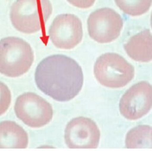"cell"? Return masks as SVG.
I'll list each match as a JSON object with an SVG mask.
<instances>
[{
  "mask_svg": "<svg viewBox=\"0 0 152 151\" xmlns=\"http://www.w3.org/2000/svg\"><path fill=\"white\" fill-rule=\"evenodd\" d=\"M95 77L102 85L111 88L126 86L134 77V67L116 53H107L97 58L94 67Z\"/></svg>",
  "mask_w": 152,
  "mask_h": 151,
  "instance_id": "4",
  "label": "cell"
},
{
  "mask_svg": "<svg viewBox=\"0 0 152 151\" xmlns=\"http://www.w3.org/2000/svg\"><path fill=\"white\" fill-rule=\"evenodd\" d=\"M125 145L128 149L152 148V128L141 125L129 131L127 134Z\"/></svg>",
  "mask_w": 152,
  "mask_h": 151,
  "instance_id": "12",
  "label": "cell"
},
{
  "mask_svg": "<svg viewBox=\"0 0 152 151\" xmlns=\"http://www.w3.org/2000/svg\"><path fill=\"white\" fill-rule=\"evenodd\" d=\"M34 53L30 44L17 37L3 38L0 42V71L10 77L26 73L34 61Z\"/></svg>",
  "mask_w": 152,
  "mask_h": 151,
  "instance_id": "2",
  "label": "cell"
},
{
  "mask_svg": "<svg viewBox=\"0 0 152 151\" xmlns=\"http://www.w3.org/2000/svg\"><path fill=\"white\" fill-rule=\"evenodd\" d=\"M14 111L17 117L26 125L41 128L51 121L53 109L51 105L37 94L26 92L16 99Z\"/></svg>",
  "mask_w": 152,
  "mask_h": 151,
  "instance_id": "5",
  "label": "cell"
},
{
  "mask_svg": "<svg viewBox=\"0 0 152 151\" xmlns=\"http://www.w3.org/2000/svg\"><path fill=\"white\" fill-rule=\"evenodd\" d=\"M100 131L96 124L86 117H77L67 124L65 141L69 149H96L99 144Z\"/></svg>",
  "mask_w": 152,
  "mask_h": 151,
  "instance_id": "9",
  "label": "cell"
},
{
  "mask_svg": "<svg viewBox=\"0 0 152 151\" xmlns=\"http://www.w3.org/2000/svg\"><path fill=\"white\" fill-rule=\"evenodd\" d=\"M69 2L71 3L72 4L77 6L79 7H90L91 5L93 4V3H94V1H84L83 3V1H69Z\"/></svg>",
  "mask_w": 152,
  "mask_h": 151,
  "instance_id": "14",
  "label": "cell"
},
{
  "mask_svg": "<svg viewBox=\"0 0 152 151\" xmlns=\"http://www.w3.org/2000/svg\"><path fill=\"white\" fill-rule=\"evenodd\" d=\"M123 26L121 16L109 7L95 10L88 18V34L99 43H108L118 38Z\"/></svg>",
  "mask_w": 152,
  "mask_h": 151,
  "instance_id": "6",
  "label": "cell"
},
{
  "mask_svg": "<svg viewBox=\"0 0 152 151\" xmlns=\"http://www.w3.org/2000/svg\"><path fill=\"white\" fill-rule=\"evenodd\" d=\"M28 138L21 126L11 121L1 122L0 124V147L1 149H26Z\"/></svg>",
  "mask_w": 152,
  "mask_h": 151,
  "instance_id": "11",
  "label": "cell"
},
{
  "mask_svg": "<svg viewBox=\"0 0 152 151\" xmlns=\"http://www.w3.org/2000/svg\"><path fill=\"white\" fill-rule=\"evenodd\" d=\"M52 12V4L48 0H20L12 5L10 16L16 30L31 34L42 28Z\"/></svg>",
  "mask_w": 152,
  "mask_h": 151,
  "instance_id": "3",
  "label": "cell"
},
{
  "mask_svg": "<svg viewBox=\"0 0 152 151\" xmlns=\"http://www.w3.org/2000/svg\"><path fill=\"white\" fill-rule=\"evenodd\" d=\"M48 34L56 47L71 49L80 43L83 38L82 22L74 14H60L53 20Z\"/></svg>",
  "mask_w": 152,
  "mask_h": 151,
  "instance_id": "7",
  "label": "cell"
},
{
  "mask_svg": "<svg viewBox=\"0 0 152 151\" xmlns=\"http://www.w3.org/2000/svg\"><path fill=\"white\" fill-rule=\"evenodd\" d=\"M152 42L151 31L146 29L130 38L124 47L127 55L134 60L148 62L152 60Z\"/></svg>",
  "mask_w": 152,
  "mask_h": 151,
  "instance_id": "10",
  "label": "cell"
},
{
  "mask_svg": "<svg viewBox=\"0 0 152 151\" xmlns=\"http://www.w3.org/2000/svg\"><path fill=\"white\" fill-rule=\"evenodd\" d=\"M116 4L126 14L138 16L148 12L151 7V1H116Z\"/></svg>",
  "mask_w": 152,
  "mask_h": 151,
  "instance_id": "13",
  "label": "cell"
},
{
  "mask_svg": "<svg viewBox=\"0 0 152 151\" xmlns=\"http://www.w3.org/2000/svg\"><path fill=\"white\" fill-rule=\"evenodd\" d=\"M35 81L41 91L60 102L71 100L79 94L84 76L81 67L72 58L53 55L37 65Z\"/></svg>",
  "mask_w": 152,
  "mask_h": 151,
  "instance_id": "1",
  "label": "cell"
},
{
  "mask_svg": "<svg viewBox=\"0 0 152 151\" xmlns=\"http://www.w3.org/2000/svg\"><path fill=\"white\" fill-rule=\"evenodd\" d=\"M152 86L147 81L133 85L120 100L121 115L129 120H136L147 115L152 108Z\"/></svg>",
  "mask_w": 152,
  "mask_h": 151,
  "instance_id": "8",
  "label": "cell"
}]
</instances>
